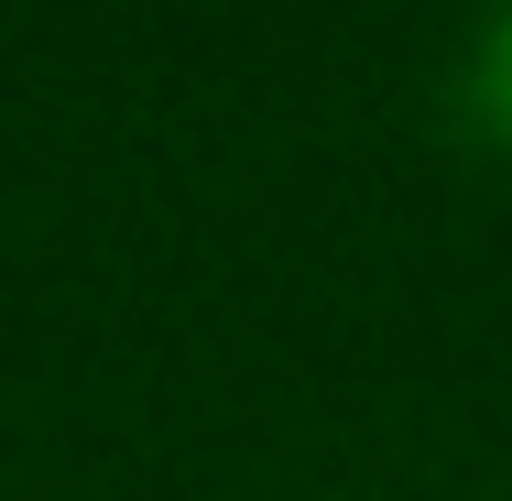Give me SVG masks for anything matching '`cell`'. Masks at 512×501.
<instances>
[{
	"label": "cell",
	"instance_id": "6da1fadb",
	"mask_svg": "<svg viewBox=\"0 0 512 501\" xmlns=\"http://www.w3.org/2000/svg\"><path fill=\"white\" fill-rule=\"evenodd\" d=\"M480 120L512 142V0H502V22H491V44H480Z\"/></svg>",
	"mask_w": 512,
	"mask_h": 501
}]
</instances>
